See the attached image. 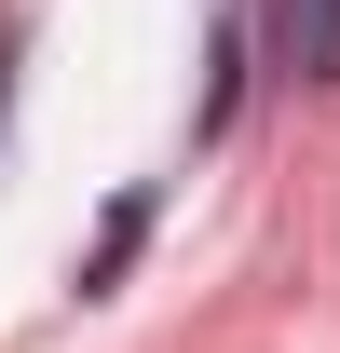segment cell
Instances as JSON below:
<instances>
[{"mask_svg":"<svg viewBox=\"0 0 340 353\" xmlns=\"http://www.w3.org/2000/svg\"><path fill=\"white\" fill-rule=\"evenodd\" d=\"M272 54L299 82H340V0H272Z\"/></svg>","mask_w":340,"mask_h":353,"instance_id":"obj_1","label":"cell"}]
</instances>
